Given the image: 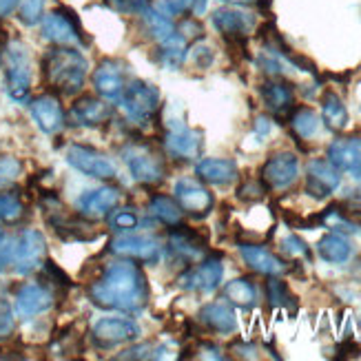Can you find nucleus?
Segmentation results:
<instances>
[{"label": "nucleus", "instance_id": "obj_27", "mask_svg": "<svg viewBox=\"0 0 361 361\" xmlns=\"http://www.w3.org/2000/svg\"><path fill=\"white\" fill-rule=\"evenodd\" d=\"M195 173L200 176L202 182H207V184L226 186V184L238 180V164H235L233 160L207 158L195 166Z\"/></svg>", "mask_w": 361, "mask_h": 361}, {"label": "nucleus", "instance_id": "obj_19", "mask_svg": "<svg viewBox=\"0 0 361 361\" xmlns=\"http://www.w3.org/2000/svg\"><path fill=\"white\" fill-rule=\"evenodd\" d=\"M67 120H69V124H73V127H85V129L100 127V124L111 120V106L100 98L85 96L73 102Z\"/></svg>", "mask_w": 361, "mask_h": 361}, {"label": "nucleus", "instance_id": "obj_15", "mask_svg": "<svg viewBox=\"0 0 361 361\" xmlns=\"http://www.w3.org/2000/svg\"><path fill=\"white\" fill-rule=\"evenodd\" d=\"M176 202L180 204V209L193 217H207L213 211V193L207 186H202L193 180H180L173 188Z\"/></svg>", "mask_w": 361, "mask_h": 361}, {"label": "nucleus", "instance_id": "obj_37", "mask_svg": "<svg viewBox=\"0 0 361 361\" xmlns=\"http://www.w3.org/2000/svg\"><path fill=\"white\" fill-rule=\"evenodd\" d=\"M23 217H25V207L18 197L9 195V193L0 195V222L3 224H18Z\"/></svg>", "mask_w": 361, "mask_h": 361}, {"label": "nucleus", "instance_id": "obj_36", "mask_svg": "<svg viewBox=\"0 0 361 361\" xmlns=\"http://www.w3.org/2000/svg\"><path fill=\"white\" fill-rule=\"evenodd\" d=\"M266 295H269V302L273 308H288V310L297 308L295 297L290 295L288 286L279 277H271V281L266 284Z\"/></svg>", "mask_w": 361, "mask_h": 361}, {"label": "nucleus", "instance_id": "obj_5", "mask_svg": "<svg viewBox=\"0 0 361 361\" xmlns=\"http://www.w3.org/2000/svg\"><path fill=\"white\" fill-rule=\"evenodd\" d=\"M7 96L16 102H25L31 91V65L29 51L23 42H9L7 47V73H5Z\"/></svg>", "mask_w": 361, "mask_h": 361}, {"label": "nucleus", "instance_id": "obj_18", "mask_svg": "<svg viewBox=\"0 0 361 361\" xmlns=\"http://www.w3.org/2000/svg\"><path fill=\"white\" fill-rule=\"evenodd\" d=\"M122 200V193L118 186H100L87 191L78 200V213L87 219H100L111 213Z\"/></svg>", "mask_w": 361, "mask_h": 361}, {"label": "nucleus", "instance_id": "obj_44", "mask_svg": "<svg viewBox=\"0 0 361 361\" xmlns=\"http://www.w3.org/2000/svg\"><path fill=\"white\" fill-rule=\"evenodd\" d=\"M266 193V184L259 180H246L240 188H238V197L242 202H257L262 200Z\"/></svg>", "mask_w": 361, "mask_h": 361}, {"label": "nucleus", "instance_id": "obj_51", "mask_svg": "<svg viewBox=\"0 0 361 361\" xmlns=\"http://www.w3.org/2000/svg\"><path fill=\"white\" fill-rule=\"evenodd\" d=\"M269 131H271V120H269V118H264V116H259V118L255 120V133H257L259 137H264V135H269Z\"/></svg>", "mask_w": 361, "mask_h": 361}, {"label": "nucleus", "instance_id": "obj_40", "mask_svg": "<svg viewBox=\"0 0 361 361\" xmlns=\"http://www.w3.org/2000/svg\"><path fill=\"white\" fill-rule=\"evenodd\" d=\"M20 20L25 25H38L42 20L44 0H20Z\"/></svg>", "mask_w": 361, "mask_h": 361}, {"label": "nucleus", "instance_id": "obj_46", "mask_svg": "<svg viewBox=\"0 0 361 361\" xmlns=\"http://www.w3.org/2000/svg\"><path fill=\"white\" fill-rule=\"evenodd\" d=\"M178 34L186 40V42H195V40H200L202 36H204V29H202V25H200V20H195V18H184L180 25H178Z\"/></svg>", "mask_w": 361, "mask_h": 361}, {"label": "nucleus", "instance_id": "obj_4", "mask_svg": "<svg viewBox=\"0 0 361 361\" xmlns=\"http://www.w3.org/2000/svg\"><path fill=\"white\" fill-rule=\"evenodd\" d=\"M118 104L129 122L147 124L160 109V89L145 80H133L124 89Z\"/></svg>", "mask_w": 361, "mask_h": 361}, {"label": "nucleus", "instance_id": "obj_25", "mask_svg": "<svg viewBox=\"0 0 361 361\" xmlns=\"http://www.w3.org/2000/svg\"><path fill=\"white\" fill-rule=\"evenodd\" d=\"M31 118L42 133H58L65 124V111L54 96H40L31 102Z\"/></svg>", "mask_w": 361, "mask_h": 361}, {"label": "nucleus", "instance_id": "obj_12", "mask_svg": "<svg viewBox=\"0 0 361 361\" xmlns=\"http://www.w3.org/2000/svg\"><path fill=\"white\" fill-rule=\"evenodd\" d=\"M93 341L102 348H116L122 343H129L140 337V326L131 319H122V317H104L96 322L93 326Z\"/></svg>", "mask_w": 361, "mask_h": 361}, {"label": "nucleus", "instance_id": "obj_38", "mask_svg": "<svg viewBox=\"0 0 361 361\" xmlns=\"http://www.w3.org/2000/svg\"><path fill=\"white\" fill-rule=\"evenodd\" d=\"M140 224L137 213H133V209H118L109 215V226H111L116 233H133Z\"/></svg>", "mask_w": 361, "mask_h": 361}, {"label": "nucleus", "instance_id": "obj_55", "mask_svg": "<svg viewBox=\"0 0 361 361\" xmlns=\"http://www.w3.org/2000/svg\"><path fill=\"white\" fill-rule=\"evenodd\" d=\"M0 65H3V58H0Z\"/></svg>", "mask_w": 361, "mask_h": 361}, {"label": "nucleus", "instance_id": "obj_7", "mask_svg": "<svg viewBox=\"0 0 361 361\" xmlns=\"http://www.w3.org/2000/svg\"><path fill=\"white\" fill-rule=\"evenodd\" d=\"M109 250L122 259H131L137 264H158L162 257V246L145 238V235H131V233H122L109 244Z\"/></svg>", "mask_w": 361, "mask_h": 361}, {"label": "nucleus", "instance_id": "obj_33", "mask_svg": "<svg viewBox=\"0 0 361 361\" xmlns=\"http://www.w3.org/2000/svg\"><path fill=\"white\" fill-rule=\"evenodd\" d=\"M142 23H145L147 34H149L155 42H160V40H164L166 36L176 34L173 18H169V16H164L160 9H151V7H149V9L142 13Z\"/></svg>", "mask_w": 361, "mask_h": 361}, {"label": "nucleus", "instance_id": "obj_6", "mask_svg": "<svg viewBox=\"0 0 361 361\" xmlns=\"http://www.w3.org/2000/svg\"><path fill=\"white\" fill-rule=\"evenodd\" d=\"M67 162L80 171L82 176L93 178V180H116L118 178V169L116 164L106 158L104 153L91 149V147H82V145H73L67 151Z\"/></svg>", "mask_w": 361, "mask_h": 361}, {"label": "nucleus", "instance_id": "obj_35", "mask_svg": "<svg viewBox=\"0 0 361 361\" xmlns=\"http://www.w3.org/2000/svg\"><path fill=\"white\" fill-rule=\"evenodd\" d=\"M317 222L328 226V228H333L337 233H359V224L353 222V219L343 213L339 207H331V209H326L322 215H317Z\"/></svg>", "mask_w": 361, "mask_h": 361}, {"label": "nucleus", "instance_id": "obj_8", "mask_svg": "<svg viewBox=\"0 0 361 361\" xmlns=\"http://www.w3.org/2000/svg\"><path fill=\"white\" fill-rule=\"evenodd\" d=\"M47 255V242L44 235L36 228H27L16 240V253H13V269L18 275H29L40 269Z\"/></svg>", "mask_w": 361, "mask_h": 361}, {"label": "nucleus", "instance_id": "obj_30", "mask_svg": "<svg viewBox=\"0 0 361 361\" xmlns=\"http://www.w3.org/2000/svg\"><path fill=\"white\" fill-rule=\"evenodd\" d=\"M149 213L155 217V219H160L162 224L166 226H178L182 224V209H180V204L173 200V197H169V195H153L149 200Z\"/></svg>", "mask_w": 361, "mask_h": 361}, {"label": "nucleus", "instance_id": "obj_28", "mask_svg": "<svg viewBox=\"0 0 361 361\" xmlns=\"http://www.w3.org/2000/svg\"><path fill=\"white\" fill-rule=\"evenodd\" d=\"M186 51H188L186 40L178 34V31L158 42V60H160V65L164 69H171V71H176V69H180L184 65Z\"/></svg>", "mask_w": 361, "mask_h": 361}, {"label": "nucleus", "instance_id": "obj_16", "mask_svg": "<svg viewBox=\"0 0 361 361\" xmlns=\"http://www.w3.org/2000/svg\"><path fill=\"white\" fill-rule=\"evenodd\" d=\"M93 87L100 93V98L118 102L127 89V69L118 60H102L93 71Z\"/></svg>", "mask_w": 361, "mask_h": 361}, {"label": "nucleus", "instance_id": "obj_52", "mask_svg": "<svg viewBox=\"0 0 361 361\" xmlns=\"http://www.w3.org/2000/svg\"><path fill=\"white\" fill-rule=\"evenodd\" d=\"M233 350H240L238 355L240 357H244V359H257V348L255 346H246V343H238V346H235Z\"/></svg>", "mask_w": 361, "mask_h": 361}, {"label": "nucleus", "instance_id": "obj_21", "mask_svg": "<svg viewBox=\"0 0 361 361\" xmlns=\"http://www.w3.org/2000/svg\"><path fill=\"white\" fill-rule=\"evenodd\" d=\"M54 306V295L49 288L40 284H25L16 293L13 310L20 319H34L36 315H42Z\"/></svg>", "mask_w": 361, "mask_h": 361}, {"label": "nucleus", "instance_id": "obj_45", "mask_svg": "<svg viewBox=\"0 0 361 361\" xmlns=\"http://www.w3.org/2000/svg\"><path fill=\"white\" fill-rule=\"evenodd\" d=\"M164 348L153 346V343H140V346H133L129 350H124L122 355H118V359H160L158 353H162Z\"/></svg>", "mask_w": 361, "mask_h": 361}, {"label": "nucleus", "instance_id": "obj_14", "mask_svg": "<svg viewBox=\"0 0 361 361\" xmlns=\"http://www.w3.org/2000/svg\"><path fill=\"white\" fill-rule=\"evenodd\" d=\"M40 29H42V38L54 42L56 47H73L82 42L80 27H78L73 16L67 11H51L42 16Z\"/></svg>", "mask_w": 361, "mask_h": 361}, {"label": "nucleus", "instance_id": "obj_11", "mask_svg": "<svg viewBox=\"0 0 361 361\" xmlns=\"http://www.w3.org/2000/svg\"><path fill=\"white\" fill-rule=\"evenodd\" d=\"M215 29L231 42H244L255 29V16L242 7H222L213 13Z\"/></svg>", "mask_w": 361, "mask_h": 361}, {"label": "nucleus", "instance_id": "obj_54", "mask_svg": "<svg viewBox=\"0 0 361 361\" xmlns=\"http://www.w3.org/2000/svg\"><path fill=\"white\" fill-rule=\"evenodd\" d=\"M357 204H359V209H361V191L357 193Z\"/></svg>", "mask_w": 361, "mask_h": 361}, {"label": "nucleus", "instance_id": "obj_31", "mask_svg": "<svg viewBox=\"0 0 361 361\" xmlns=\"http://www.w3.org/2000/svg\"><path fill=\"white\" fill-rule=\"evenodd\" d=\"M224 297L233 306H240V308L248 310V308H253L257 302V290L248 277H238L224 286Z\"/></svg>", "mask_w": 361, "mask_h": 361}, {"label": "nucleus", "instance_id": "obj_10", "mask_svg": "<svg viewBox=\"0 0 361 361\" xmlns=\"http://www.w3.org/2000/svg\"><path fill=\"white\" fill-rule=\"evenodd\" d=\"M297 176H300V160L288 151L273 153L262 166V182L266 188H275V191H284V188L293 186Z\"/></svg>", "mask_w": 361, "mask_h": 361}, {"label": "nucleus", "instance_id": "obj_41", "mask_svg": "<svg viewBox=\"0 0 361 361\" xmlns=\"http://www.w3.org/2000/svg\"><path fill=\"white\" fill-rule=\"evenodd\" d=\"M195 0H158V7L169 18H176V16H184L188 11H193Z\"/></svg>", "mask_w": 361, "mask_h": 361}, {"label": "nucleus", "instance_id": "obj_50", "mask_svg": "<svg viewBox=\"0 0 361 361\" xmlns=\"http://www.w3.org/2000/svg\"><path fill=\"white\" fill-rule=\"evenodd\" d=\"M18 5H20V0H0V20L11 16L16 9H18Z\"/></svg>", "mask_w": 361, "mask_h": 361}, {"label": "nucleus", "instance_id": "obj_23", "mask_svg": "<svg viewBox=\"0 0 361 361\" xmlns=\"http://www.w3.org/2000/svg\"><path fill=\"white\" fill-rule=\"evenodd\" d=\"M262 98H264V104L269 106V111L275 114V118H279V120L290 118L293 109H295V93L290 89V85L279 80V78L266 80L262 85Z\"/></svg>", "mask_w": 361, "mask_h": 361}, {"label": "nucleus", "instance_id": "obj_32", "mask_svg": "<svg viewBox=\"0 0 361 361\" xmlns=\"http://www.w3.org/2000/svg\"><path fill=\"white\" fill-rule=\"evenodd\" d=\"M322 120L326 122V127L331 131H343L348 127V111L346 104L341 102V98H337L335 93H326L324 96V104H322Z\"/></svg>", "mask_w": 361, "mask_h": 361}, {"label": "nucleus", "instance_id": "obj_20", "mask_svg": "<svg viewBox=\"0 0 361 361\" xmlns=\"http://www.w3.org/2000/svg\"><path fill=\"white\" fill-rule=\"evenodd\" d=\"M339 182V171L328 160H312L306 169V193L315 200H324L335 193Z\"/></svg>", "mask_w": 361, "mask_h": 361}, {"label": "nucleus", "instance_id": "obj_26", "mask_svg": "<svg viewBox=\"0 0 361 361\" xmlns=\"http://www.w3.org/2000/svg\"><path fill=\"white\" fill-rule=\"evenodd\" d=\"M197 317L209 331L219 333V335H231L235 333V328H238V319H235L233 308L224 302H213V304L202 306Z\"/></svg>", "mask_w": 361, "mask_h": 361}, {"label": "nucleus", "instance_id": "obj_34", "mask_svg": "<svg viewBox=\"0 0 361 361\" xmlns=\"http://www.w3.org/2000/svg\"><path fill=\"white\" fill-rule=\"evenodd\" d=\"M288 122L293 127V133L302 140H308L319 131V116L312 111V109H306V106L293 109Z\"/></svg>", "mask_w": 361, "mask_h": 361}, {"label": "nucleus", "instance_id": "obj_24", "mask_svg": "<svg viewBox=\"0 0 361 361\" xmlns=\"http://www.w3.org/2000/svg\"><path fill=\"white\" fill-rule=\"evenodd\" d=\"M240 253L244 257V262L248 264V269H253L259 275L266 277H279L286 273V264L281 262L277 255H273L271 250H266L264 246L257 244H242Z\"/></svg>", "mask_w": 361, "mask_h": 361}, {"label": "nucleus", "instance_id": "obj_49", "mask_svg": "<svg viewBox=\"0 0 361 361\" xmlns=\"http://www.w3.org/2000/svg\"><path fill=\"white\" fill-rule=\"evenodd\" d=\"M200 353H202V355H197V359H224V355L219 353V348L211 346V343H202V346H200Z\"/></svg>", "mask_w": 361, "mask_h": 361}, {"label": "nucleus", "instance_id": "obj_43", "mask_svg": "<svg viewBox=\"0 0 361 361\" xmlns=\"http://www.w3.org/2000/svg\"><path fill=\"white\" fill-rule=\"evenodd\" d=\"M281 250H284L286 255L295 257V259L297 257H304V259L310 257V250H308L306 242L302 238H297V235H288V238L281 240Z\"/></svg>", "mask_w": 361, "mask_h": 361}, {"label": "nucleus", "instance_id": "obj_22", "mask_svg": "<svg viewBox=\"0 0 361 361\" xmlns=\"http://www.w3.org/2000/svg\"><path fill=\"white\" fill-rule=\"evenodd\" d=\"M202 145H204V133L200 129L178 127L173 131H169L164 137V149L169 151L171 158H176V160L200 158Z\"/></svg>", "mask_w": 361, "mask_h": 361}, {"label": "nucleus", "instance_id": "obj_2", "mask_svg": "<svg viewBox=\"0 0 361 361\" xmlns=\"http://www.w3.org/2000/svg\"><path fill=\"white\" fill-rule=\"evenodd\" d=\"M87 73V58L80 51L71 49V47H56L42 58L44 82L54 91L62 93V96H73V93L80 91L85 87Z\"/></svg>", "mask_w": 361, "mask_h": 361}, {"label": "nucleus", "instance_id": "obj_42", "mask_svg": "<svg viewBox=\"0 0 361 361\" xmlns=\"http://www.w3.org/2000/svg\"><path fill=\"white\" fill-rule=\"evenodd\" d=\"M13 331H16V312L5 300H0V341L11 337Z\"/></svg>", "mask_w": 361, "mask_h": 361}, {"label": "nucleus", "instance_id": "obj_3", "mask_svg": "<svg viewBox=\"0 0 361 361\" xmlns=\"http://www.w3.org/2000/svg\"><path fill=\"white\" fill-rule=\"evenodd\" d=\"M120 158L127 164L131 178L145 186H158L166 176L162 153L151 145L131 142L120 149Z\"/></svg>", "mask_w": 361, "mask_h": 361}, {"label": "nucleus", "instance_id": "obj_17", "mask_svg": "<svg viewBox=\"0 0 361 361\" xmlns=\"http://www.w3.org/2000/svg\"><path fill=\"white\" fill-rule=\"evenodd\" d=\"M328 162L337 171L348 173L353 180H361V137H339L328 147Z\"/></svg>", "mask_w": 361, "mask_h": 361}, {"label": "nucleus", "instance_id": "obj_13", "mask_svg": "<svg viewBox=\"0 0 361 361\" xmlns=\"http://www.w3.org/2000/svg\"><path fill=\"white\" fill-rule=\"evenodd\" d=\"M169 253H173L184 264H195L207 257V238L182 224L169 233Z\"/></svg>", "mask_w": 361, "mask_h": 361}, {"label": "nucleus", "instance_id": "obj_47", "mask_svg": "<svg viewBox=\"0 0 361 361\" xmlns=\"http://www.w3.org/2000/svg\"><path fill=\"white\" fill-rule=\"evenodd\" d=\"M23 171V164L16 160V158H9V155H5V158H0V182H11L20 176Z\"/></svg>", "mask_w": 361, "mask_h": 361}, {"label": "nucleus", "instance_id": "obj_1", "mask_svg": "<svg viewBox=\"0 0 361 361\" xmlns=\"http://www.w3.org/2000/svg\"><path fill=\"white\" fill-rule=\"evenodd\" d=\"M89 297L104 310L135 315L149 304V281L137 262L120 257L118 262L109 264L102 275L89 286Z\"/></svg>", "mask_w": 361, "mask_h": 361}, {"label": "nucleus", "instance_id": "obj_29", "mask_svg": "<svg viewBox=\"0 0 361 361\" xmlns=\"http://www.w3.org/2000/svg\"><path fill=\"white\" fill-rule=\"evenodd\" d=\"M317 253L322 259H326L328 264H343L348 262L353 255V246L350 242L343 238L339 233H331V235H324L317 244Z\"/></svg>", "mask_w": 361, "mask_h": 361}, {"label": "nucleus", "instance_id": "obj_39", "mask_svg": "<svg viewBox=\"0 0 361 361\" xmlns=\"http://www.w3.org/2000/svg\"><path fill=\"white\" fill-rule=\"evenodd\" d=\"M104 3L122 16H142L151 7V0H104Z\"/></svg>", "mask_w": 361, "mask_h": 361}, {"label": "nucleus", "instance_id": "obj_48", "mask_svg": "<svg viewBox=\"0 0 361 361\" xmlns=\"http://www.w3.org/2000/svg\"><path fill=\"white\" fill-rule=\"evenodd\" d=\"M193 62L200 69H207L213 62V51L209 49V47H195V49H193Z\"/></svg>", "mask_w": 361, "mask_h": 361}, {"label": "nucleus", "instance_id": "obj_53", "mask_svg": "<svg viewBox=\"0 0 361 361\" xmlns=\"http://www.w3.org/2000/svg\"><path fill=\"white\" fill-rule=\"evenodd\" d=\"M224 3H233V5H255L259 0H224Z\"/></svg>", "mask_w": 361, "mask_h": 361}, {"label": "nucleus", "instance_id": "obj_9", "mask_svg": "<svg viewBox=\"0 0 361 361\" xmlns=\"http://www.w3.org/2000/svg\"><path fill=\"white\" fill-rule=\"evenodd\" d=\"M224 277V266L219 257H204L195 269H188L178 277V286L193 293H213Z\"/></svg>", "mask_w": 361, "mask_h": 361}]
</instances>
